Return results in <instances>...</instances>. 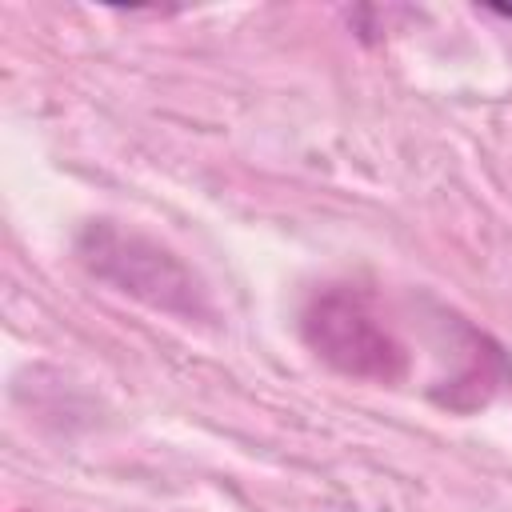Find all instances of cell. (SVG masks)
I'll return each instance as SVG.
<instances>
[{
	"instance_id": "1",
	"label": "cell",
	"mask_w": 512,
	"mask_h": 512,
	"mask_svg": "<svg viewBox=\"0 0 512 512\" xmlns=\"http://www.w3.org/2000/svg\"><path fill=\"white\" fill-rule=\"evenodd\" d=\"M76 256L96 280H104L108 288H116L156 312H168L180 320L208 316L204 288L188 272V264L172 248H164L160 240H152L136 228H124L112 220H92L76 236Z\"/></svg>"
},
{
	"instance_id": "2",
	"label": "cell",
	"mask_w": 512,
	"mask_h": 512,
	"mask_svg": "<svg viewBox=\"0 0 512 512\" xmlns=\"http://www.w3.org/2000/svg\"><path fill=\"white\" fill-rule=\"evenodd\" d=\"M308 348L344 376L368 384H392L404 376V348L396 336L348 292H320L304 312Z\"/></svg>"
}]
</instances>
